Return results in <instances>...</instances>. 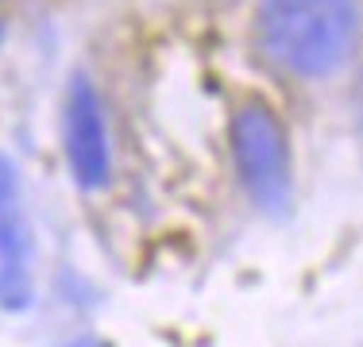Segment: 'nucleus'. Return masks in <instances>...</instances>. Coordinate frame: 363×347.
I'll return each instance as SVG.
<instances>
[{"label": "nucleus", "mask_w": 363, "mask_h": 347, "mask_svg": "<svg viewBox=\"0 0 363 347\" xmlns=\"http://www.w3.org/2000/svg\"><path fill=\"white\" fill-rule=\"evenodd\" d=\"M259 47L279 69L321 81L352 58L359 39L356 0H263Z\"/></svg>", "instance_id": "1"}, {"label": "nucleus", "mask_w": 363, "mask_h": 347, "mask_svg": "<svg viewBox=\"0 0 363 347\" xmlns=\"http://www.w3.org/2000/svg\"><path fill=\"white\" fill-rule=\"evenodd\" d=\"M228 139L236 174L252 193V201L267 212H286L294 193V166L286 127L274 116V108L263 101H244L232 112Z\"/></svg>", "instance_id": "2"}, {"label": "nucleus", "mask_w": 363, "mask_h": 347, "mask_svg": "<svg viewBox=\"0 0 363 347\" xmlns=\"http://www.w3.org/2000/svg\"><path fill=\"white\" fill-rule=\"evenodd\" d=\"M66 162L82 189H105L112 174V154H108V127H105V108L101 97L85 77H74L66 93Z\"/></svg>", "instance_id": "3"}, {"label": "nucleus", "mask_w": 363, "mask_h": 347, "mask_svg": "<svg viewBox=\"0 0 363 347\" xmlns=\"http://www.w3.org/2000/svg\"><path fill=\"white\" fill-rule=\"evenodd\" d=\"M0 197H16V178H12V166L4 162V154H0Z\"/></svg>", "instance_id": "4"}]
</instances>
